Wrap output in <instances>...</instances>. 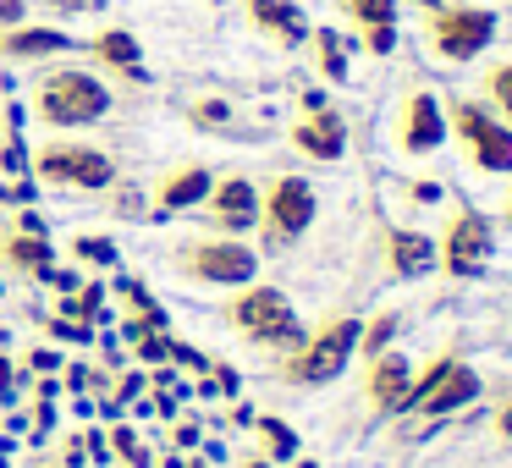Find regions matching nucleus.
I'll list each match as a JSON object with an SVG mask.
<instances>
[{"label": "nucleus", "instance_id": "nucleus-21", "mask_svg": "<svg viewBox=\"0 0 512 468\" xmlns=\"http://www.w3.org/2000/svg\"><path fill=\"white\" fill-rule=\"evenodd\" d=\"M347 12V23L358 28V34H369V28H397V0H336Z\"/></svg>", "mask_w": 512, "mask_h": 468}, {"label": "nucleus", "instance_id": "nucleus-7", "mask_svg": "<svg viewBox=\"0 0 512 468\" xmlns=\"http://www.w3.org/2000/svg\"><path fill=\"white\" fill-rule=\"evenodd\" d=\"M474 397H479V375H474V364H463L457 353H441V358H435V364L408 386V402H402V413H424V419H441V413L468 408Z\"/></svg>", "mask_w": 512, "mask_h": 468}, {"label": "nucleus", "instance_id": "nucleus-1", "mask_svg": "<svg viewBox=\"0 0 512 468\" xmlns=\"http://www.w3.org/2000/svg\"><path fill=\"white\" fill-rule=\"evenodd\" d=\"M358 331H364V320H353V314H331L320 331H309L287 358H281L276 380H287V386H325V380H336L347 364H353V353H358Z\"/></svg>", "mask_w": 512, "mask_h": 468}, {"label": "nucleus", "instance_id": "nucleus-25", "mask_svg": "<svg viewBox=\"0 0 512 468\" xmlns=\"http://www.w3.org/2000/svg\"><path fill=\"white\" fill-rule=\"evenodd\" d=\"M397 314H375L369 320V331H358V347H364V358H375V353H386L391 347V336H397Z\"/></svg>", "mask_w": 512, "mask_h": 468}, {"label": "nucleus", "instance_id": "nucleus-16", "mask_svg": "<svg viewBox=\"0 0 512 468\" xmlns=\"http://www.w3.org/2000/svg\"><path fill=\"white\" fill-rule=\"evenodd\" d=\"M210 171L204 166H177V171H166V177L155 182V204L160 210H199L204 204V193H210Z\"/></svg>", "mask_w": 512, "mask_h": 468}, {"label": "nucleus", "instance_id": "nucleus-18", "mask_svg": "<svg viewBox=\"0 0 512 468\" xmlns=\"http://www.w3.org/2000/svg\"><path fill=\"white\" fill-rule=\"evenodd\" d=\"M386 265L397 276H430L435 270V243L424 232H391L386 237Z\"/></svg>", "mask_w": 512, "mask_h": 468}, {"label": "nucleus", "instance_id": "nucleus-36", "mask_svg": "<svg viewBox=\"0 0 512 468\" xmlns=\"http://www.w3.org/2000/svg\"><path fill=\"white\" fill-rule=\"evenodd\" d=\"M188 468H204V463H188Z\"/></svg>", "mask_w": 512, "mask_h": 468}, {"label": "nucleus", "instance_id": "nucleus-28", "mask_svg": "<svg viewBox=\"0 0 512 468\" xmlns=\"http://www.w3.org/2000/svg\"><path fill=\"white\" fill-rule=\"evenodd\" d=\"M226 116H232V105H221V100H204V105H193V122H199V127H221Z\"/></svg>", "mask_w": 512, "mask_h": 468}, {"label": "nucleus", "instance_id": "nucleus-33", "mask_svg": "<svg viewBox=\"0 0 512 468\" xmlns=\"http://www.w3.org/2000/svg\"><path fill=\"white\" fill-rule=\"evenodd\" d=\"M0 391H12V358H0Z\"/></svg>", "mask_w": 512, "mask_h": 468}, {"label": "nucleus", "instance_id": "nucleus-32", "mask_svg": "<svg viewBox=\"0 0 512 468\" xmlns=\"http://www.w3.org/2000/svg\"><path fill=\"white\" fill-rule=\"evenodd\" d=\"M171 358H182L188 369H210V364H204V353H193V347H171Z\"/></svg>", "mask_w": 512, "mask_h": 468}, {"label": "nucleus", "instance_id": "nucleus-3", "mask_svg": "<svg viewBox=\"0 0 512 468\" xmlns=\"http://www.w3.org/2000/svg\"><path fill=\"white\" fill-rule=\"evenodd\" d=\"M221 320L232 325L243 342L254 347H292L303 342V325L298 314H292V298L276 287H259V281H248V287H237V298L221 309Z\"/></svg>", "mask_w": 512, "mask_h": 468}, {"label": "nucleus", "instance_id": "nucleus-4", "mask_svg": "<svg viewBox=\"0 0 512 468\" xmlns=\"http://www.w3.org/2000/svg\"><path fill=\"white\" fill-rule=\"evenodd\" d=\"M177 265L199 287H248L259 270V254L243 237H193L177 248Z\"/></svg>", "mask_w": 512, "mask_h": 468}, {"label": "nucleus", "instance_id": "nucleus-29", "mask_svg": "<svg viewBox=\"0 0 512 468\" xmlns=\"http://www.w3.org/2000/svg\"><path fill=\"white\" fill-rule=\"evenodd\" d=\"M100 303H105V287H100V281H94V287L83 292V303H67V314H94V309H100Z\"/></svg>", "mask_w": 512, "mask_h": 468}, {"label": "nucleus", "instance_id": "nucleus-26", "mask_svg": "<svg viewBox=\"0 0 512 468\" xmlns=\"http://www.w3.org/2000/svg\"><path fill=\"white\" fill-rule=\"evenodd\" d=\"M72 254L89 259V265H116V243H111V237H78Z\"/></svg>", "mask_w": 512, "mask_h": 468}, {"label": "nucleus", "instance_id": "nucleus-15", "mask_svg": "<svg viewBox=\"0 0 512 468\" xmlns=\"http://www.w3.org/2000/svg\"><path fill=\"white\" fill-rule=\"evenodd\" d=\"M292 144H298L309 160H325V166H331V160H342V149H347V127H342L336 111L320 105V111H309L298 127H292Z\"/></svg>", "mask_w": 512, "mask_h": 468}, {"label": "nucleus", "instance_id": "nucleus-23", "mask_svg": "<svg viewBox=\"0 0 512 468\" xmlns=\"http://www.w3.org/2000/svg\"><path fill=\"white\" fill-rule=\"evenodd\" d=\"M6 259L23 265V270H34L39 281L56 270V265H50V243H45V237H12V243H6Z\"/></svg>", "mask_w": 512, "mask_h": 468}, {"label": "nucleus", "instance_id": "nucleus-13", "mask_svg": "<svg viewBox=\"0 0 512 468\" xmlns=\"http://www.w3.org/2000/svg\"><path fill=\"white\" fill-rule=\"evenodd\" d=\"M364 397L375 402L380 413H402V402H408V386H413V364L408 353H397V347H386V353L364 358Z\"/></svg>", "mask_w": 512, "mask_h": 468}, {"label": "nucleus", "instance_id": "nucleus-35", "mask_svg": "<svg viewBox=\"0 0 512 468\" xmlns=\"http://www.w3.org/2000/svg\"><path fill=\"white\" fill-rule=\"evenodd\" d=\"M243 468H270V463H265V457H248V463H243Z\"/></svg>", "mask_w": 512, "mask_h": 468}, {"label": "nucleus", "instance_id": "nucleus-10", "mask_svg": "<svg viewBox=\"0 0 512 468\" xmlns=\"http://www.w3.org/2000/svg\"><path fill=\"white\" fill-rule=\"evenodd\" d=\"M34 171L45 182H61V188H89V193H105L116 182V166L111 155H100V149H83V144H50L39 149Z\"/></svg>", "mask_w": 512, "mask_h": 468}, {"label": "nucleus", "instance_id": "nucleus-34", "mask_svg": "<svg viewBox=\"0 0 512 468\" xmlns=\"http://www.w3.org/2000/svg\"><path fill=\"white\" fill-rule=\"evenodd\" d=\"M408 6H424V12H435V6H441V0H408Z\"/></svg>", "mask_w": 512, "mask_h": 468}, {"label": "nucleus", "instance_id": "nucleus-14", "mask_svg": "<svg viewBox=\"0 0 512 468\" xmlns=\"http://www.w3.org/2000/svg\"><path fill=\"white\" fill-rule=\"evenodd\" d=\"M248 23L265 39H276L281 50H298L309 39V17H303L298 0H248Z\"/></svg>", "mask_w": 512, "mask_h": 468}, {"label": "nucleus", "instance_id": "nucleus-37", "mask_svg": "<svg viewBox=\"0 0 512 468\" xmlns=\"http://www.w3.org/2000/svg\"><path fill=\"white\" fill-rule=\"evenodd\" d=\"M303 468H314V463H303Z\"/></svg>", "mask_w": 512, "mask_h": 468}, {"label": "nucleus", "instance_id": "nucleus-30", "mask_svg": "<svg viewBox=\"0 0 512 468\" xmlns=\"http://www.w3.org/2000/svg\"><path fill=\"white\" fill-rule=\"evenodd\" d=\"M28 12V0H0V28H17Z\"/></svg>", "mask_w": 512, "mask_h": 468}, {"label": "nucleus", "instance_id": "nucleus-31", "mask_svg": "<svg viewBox=\"0 0 512 468\" xmlns=\"http://www.w3.org/2000/svg\"><path fill=\"white\" fill-rule=\"evenodd\" d=\"M496 435L512 446V402H501V408H496Z\"/></svg>", "mask_w": 512, "mask_h": 468}, {"label": "nucleus", "instance_id": "nucleus-22", "mask_svg": "<svg viewBox=\"0 0 512 468\" xmlns=\"http://www.w3.org/2000/svg\"><path fill=\"white\" fill-rule=\"evenodd\" d=\"M479 94H485L490 111H501V122L512 127V61H496V67H485V78H479Z\"/></svg>", "mask_w": 512, "mask_h": 468}, {"label": "nucleus", "instance_id": "nucleus-20", "mask_svg": "<svg viewBox=\"0 0 512 468\" xmlns=\"http://www.w3.org/2000/svg\"><path fill=\"white\" fill-rule=\"evenodd\" d=\"M309 56H314V67H320V78H331V83H347V50H342V39L331 34V28H309Z\"/></svg>", "mask_w": 512, "mask_h": 468}, {"label": "nucleus", "instance_id": "nucleus-6", "mask_svg": "<svg viewBox=\"0 0 512 468\" xmlns=\"http://www.w3.org/2000/svg\"><path fill=\"white\" fill-rule=\"evenodd\" d=\"M424 39L441 61H474L479 50L496 39V12L485 6H452L441 0L435 12H424Z\"/></svg>", "mask_w": 512, "mask_h": 468}, {"label": "nucleus", "instance_id": "nucleus-5", "mask_svg": "<svg viewBox=\"0 0 512 468\" xmlns=\"http://www.w3.org/2000/svg\"><path fill=\"white\" fill-rule=\"evenodd\" d=\"M452 133H457L463 155L474 160L479 171H490V177H512V127L501 122L490 105L457 100L452 105Z\"/></svg>", "mask_w": 512, "mask_h": 468}, {"label": "nucleus", "instance_id": "nucleus-9", "mask_svg": "<svg viewBox=\"0 0 512 468\" xmlns=\"http://www.w3.org/2000/svg\"><path fill=\"white\" fill-rule=\"evenodd\" d=\"M490 248H496V232H490V221L479 210H452L441 226V243H435V265L446 270V276H485L490 265Z\"/></svg>", "mask_w": 512, "mask_h": 468}, {"label": "nucleus", "instance_id": "nucleus-2", "mask_svg": "<svg viewBox=\"0 0 512 468\" xmlns=\"http://www.w3.org/2000/svg\"><path fill=\"white\" fill-rule=\"evenodd\" d=\"M34 111L45 127H89L111 111V89L83 67H56L39 78L34 89Z\"/></svg>", "mask_w": 512, "mask_h": 468}, {"label": "nucleus", "instance_id": "nucleus-11", "mask_svg": "<svg viewBox=\"0 0 512 468\" xmlns=\"http://www.w3.org/2000/svg\"><path fill=\"white\" fill-rule=\"evenodd\" d=\"M446 144V111L430 89H413L397 111V149L402 155H435Z\"/></svg>", "mask_w": 512, "mask_h": 468}, {"label": "nucleus", "instance_id": "nucleus-8", "mask_svg": "<svg viewBox=\"0 0 512 468\" xmlns=\"http://www.w3.org/2000/svg\"><path fill=\"white\" fill-rule=\"evenodd\" d=\"M314 210H320V199H314V188L303 177H276V182L259 188V226H265L270 248L298 243V237L314 226Z\"/></svg>", "mask_w": 512, "mask_h": 468}, {"label": "nucleus", "instance_id": "nucleus-19", "mask_svg": "<svg viewBox=\"0 0 512 468\" xmlns=\"http://www.w3.org/2000/svg\"><path fill=\"white\" fill-rule=\"evenodd\" d=\"M89 50H94L100 67L122 72V78H144V72H138V56H144V50H138V39L127 34V28H105V34H94Z\"/></svg>", "mask_w": 512, "mask_h": 468}, {"label": "nucleus", "instance_id": "nucleus-17", "mask_svg": "<svg viewBox=\"0 0 512 468\" xmlns=\"http://www.w3.org/2000/svg\"><path fill=\"white\" fill-rule=\"evenodd\" d=\"M72 39L61 34V28H0V56H12V61H39V56H61Z\"/></svg>", "mask_w": 512, "mask_h": 468}, {"label": "nucleus", "instance_id": "nucleus-12", "mask_svg": "<svg viewBox=\"0 0 512 468\" xmlns=\"http://www.w3.org/2000/svg\"><path fill=\"white\" fill-rule=\"evenodd\" d=\"M199 210L210 215L215 232L237 237V232H248V226H259V188L248 177H221V182H210Z\"/></svg>", "mask_w": 512, "mask_h": 468}, {"label": "nucleus", "instance_id": "nucleus-24", "mask_svg": "<svg viewBox=\"0 0 512 468\" xmlns=\"http://www.w3.org/2000/svg\"><path fill=\"white\" fill-rule=\"evenodd\" d=\"M254 430H259V446H265V452L276 457V463H287V457H298V435H292L281 419H270V413H265V419H254Z\"/></svg>", "mask_w": 512, "mask_h": 468}, {"label": "nucleus", "instance_id": "nucleus-27", "mask_svg": "<svg viewBox=\"0 0 512 468\" xmlns=\"http://www.w3.org/2000/svg\"><path fill=\"white\" fill-rule=\"evenodd\" d=\"M56 17H94V12H105L111 0H45Z\"/></svg>", "mask_w": 512, "mask_h": 468}]
</instances>
